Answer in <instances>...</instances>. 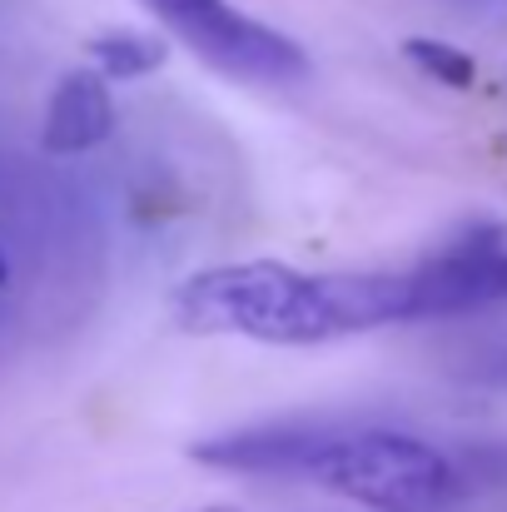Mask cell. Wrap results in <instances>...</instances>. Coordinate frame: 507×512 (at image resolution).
I'll list each match as a JSON object with an SVG mask.
<instances>
[{
  "label": "cell",
  "instance_id": "obj_1",
  "mask_svg": "<svg viewBox=\"0 0 507 512\" xmlns=\"http://www.w3.org/2000/svg\"><path fill=\"white\" fill-rule=\"evenodd\" d=\"M169 314L194 339L324 348L398 324L458 319V299L423 254L403 269H299L284 259L204 264L174 284Z\"/></svg>",
  "mask_w": 507,
  "mask_h": 512
},
{
  "label": "cell",
  "instance_id": "obj_2",
  "mask_svg": "<svg viewBox=\"0 0 507 512\" xmlns=\"http://www.w3.org/2000/svg\"><path fill=\"white\" fill-rule=\"evenodd\" d=\"M194 463L234 478L299 483L363 512H453L473 498V468L443 443L338 418H274L209 433L189 448Z\"/></svg>",
  "mask_w": 507,
  "mask_h": 512
},
{
  "label": "cell",
  "instance_id": "obj_3",
  "mask_svg": "<svg viewBox=\"0 0 507 512\" xmlns=\"http://www.w3.org/2000/svg\"><path fill=\"white\" fill-rule=\"evenodd\" d=\"M140 5L169 40H179L199 65H209L224 80L289 90L314 75L309 50L289 30L239 10L234 0H140Z\"/></svg>",
  "mask_w": 507,
  "mask_h": 512
},
{
  "label": "cell",
  "instance_id": "obj_4",
  "mask_svg": "<svg viewBox=\"0 0 507 512\" xmlns=\"http://www.w3.org/2000/svg\"><path fill=\"white\" fill-rule=\"evenodd\" d=\"M115 135V95L110 80L90 65L60 75V85L45 100L40 120V150L45 155H90Z\"/></svg>",
  "mask_w": 507,
  "mask_h": 512
},
{
  "label": "cell",
  "instance_id": "obj_5",
  "mask_svg": "<svg viewBox=\"0 0 507 512\" xmlns=\"http://www.w3.org/2000/svg\"><path fill=\"white\" fill-rule=\"evenodd\" d=\"M443 259V269L453 274V284L463 289L468 309H493L507 304V219H488L463 229L458 239H448L443 249H433Z\"/></svg>",
  "mask_w": 507,
  "mask_h": 512
},
{
  "label": "cell",
  "instance_id": "obj_6",
  "mask_svg": "<svg viewBox=\"0 0 507 512\" xmlns=\"http://www.w3.org/2000/svg\"><path fill=\"white\" fill-rule=\"evenodd\" d=\"M169 45L155 30H135V25H105L85 40V65L95 75H105L110 85H130L145 80L155 70H165Z\"/></svg>",
  "mask_w": 507,
  "mask_h": 512
},
{
  "label": "cell",
  "instance_id": "obj_7",
  "mask_svg": "<svg viewBox=\"0 0 507 512\" xmlns=\"http://www.w3.org/2000/svg\"><path fill=\"white\" fill-rule=\"evenodd\" d=\"M398 50H403V60H408L423 80H433V85H443V90H473V85H478V60H473L463 45H453V40L408 35Z\"/></svg>",
  "mask_w": 507,
  "mask_h": 512
},
{
  "label": "cell",
  "instance_id": "obj_8",
  "mask_svg": "<svg viewBox=\"0 0 507 512\" xmlns=\"http://www.w3.org/2000/svg\"><path fill=\"white\" fill-rule=\"evenodd\" d=\"M199 512H239V508H199Z\"/></svg>",
  "mask_w": 507,
  "mask_h": 512
},
{
  "label": "cell",
  "instance_id": "obj_9",
  "mask_svg": "<svg viewBox=\"0 0 507 512\" xmlns=\"http://www.w3.org/2000/svg\"><path fill=\"white\" fill-rule=\"evenodd\" d=\"M0 284H5V259H0Z\"/></svg>",
  "mask_w": 507,
  "mask_h": 512
}]
</instances>
